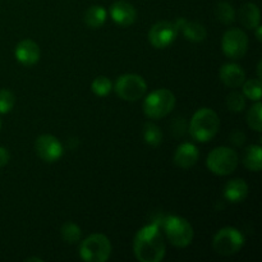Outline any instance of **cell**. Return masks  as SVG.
<instances>
[{
  "label": "cell",
  "instance_id": "cell-1",
  "mask_svg": "<svg viewBox=\"0 0 262 262\" xmlns=\"http://www.w3.org/2000/svg\"><path fill=\"white\" fill-rule=\"evenodd\" d=\"M133 252L140 262H160L164 260L166 246L158 222L138 230L133 241Z\"/></svg>",
  "mask_w": 262,
  "mask_h": 262
},
{
  "label": "cell",
  "instance_id": "cell-2",
  "mask_svg": "<svg viewBox=\"0 0 262 262\" xmlns=\"http://www.w3.org/2000/svg\"><path fill=\"white\" fill-rule=\"evenodd\" d=\"M220 128V119L216 112L209 107L199 109L189 123V133L197 142H209L216 136Z\"/></svg>",
  "mask_w": 262,
  "mask_h": 262
},
{
  "label": "cell",
  "instance_id": "cell-3",
  "mask_svg": "<svg viewBox=\"0 0 262 262\" xmlns=\"http://www.w3.org/2000/svg\"><path fill=\"white\" fill-rule=\"evenodd\" d=\"M161 225H163L166 238L174 247H188L193 241V228L184 217L169 215L161 220Z\"/></svg>",
  "mask_w": 262,
  "mask_h": 262
},
{
  "label": "cell",
  "instance_id": "cell-4",
  "mask_svg": "<svg viewBox=\"0 0 262 262\" xmlns=\"http://www.w3.org/2000/svg\"><path fill=\"white\" fill-rule=\"evenodd\" d=\"M176 96L168 89H159L150 92L143 101V112L151 119H161L173 112Z\"/></svg>",
  "mask_w": 262,
  "mask_h": 262
},
{
  "label": "cell",
  "instance_id": "cell-5",
  "mask_svg": "<svg viewBox=\"0 0 262 262\" xmlns=\"http://www.w3.org/2000/svg\"><path fill=\"white\" fill-rule=\"evenodd\" d=\"M112 255V243L105 234L95 233L79 245V257L86 262H105Z\"/></svg>",
  "mask_w": 262,
  "mask_h": 262
},
{
  "label": "cell",
  "instance_id": "cell-6",
  "mask_svg": "<svg viewBox=\"0 0 262 262\" xmlns=\"http://www.w3.org/2000/svg\"><path fill=\"white\" fill-rule=\"evenodd\" d=\"M238 154L227 146L215 147L206 159V165L211 173L216 176H229L238 166Z\"/></svg>",
  "mask_w": 262,
  "mask_h": 262
},
{
  "label": "cell",
  "instance_id": "cell-7",
  "mask_svg": "<svg viewBox=\"0 0 262 262\" xmlns=\"http://www.w3.org/2000/svg\"><path fill=\"white\" fill-rule=\"evenodd\" d=\"M245 246V235L233 227H225L217 230L212 239V248L217 255L232 256L239 252Z\"/></svg>",
  "mask_w": 262,
  "mask_h": 262
},
{
  "label": "cell",
  "instance_id": "cell-8",
  "mask_svg": "<svg viewBox=\"0 0 262 262\" xmlns=\"http://www.w3.org/2000/svg\"><path fill=\"white\" fill-rule=\"evenodd\" d=\"M118 96L124 101H137L145 96L147 91V83L141 76L135 73H127L118 77L114 84Z\"/></svg>",
  "mask_w": 262,
  "mask_h": 262
},
{
  "label": "cell",
  "instance_id": "cell-9",
  "mask_svg": "<svg viewBox=\"0 0 262 262\" xmlns=\"http://www.w3.org/2000/svg\"><path fill=\"white\" fill-rule=\"evenodd\" d=\"M222 50L227 58L238 60L246 55L248 50V37L239 28L228 30L223 35Z\"/></svg>",
  "mask_w": 262,
  "mask_h": 262
},
{
  "label": "cell",
  "instance_id": "cell-10",
  "mask_svg": "<svg viewBox=\"0 0 262 262\" xmlns=\"http://www.w3.org/2000/svg\"><path fill=\"white\" fill-rule=\"evenodd\" d=\"M179 31L176 23L161 20L155 23L148 31V41L155 49H166L176 41Z\"/></svg>",
  "mask_w": 262,
  "mask_h": 262
},
{
  "label": "cell",
  "instance_id": "cell-11",
  "mask_svg": "<svg viewBox=\"0 0 262 262\" xmlns=\"http://www.w3.org/2000/svg\"><path fill=\"white\" fill-rule=\"evenodd\" d=\"M36 154L46 163H55L63 156L64 147L60 141L51 135H41L35 141Z\"/></svg>",
  "mask_w": 262,
  "mask_h": 262
},
{
  "label": "cell",
  "instance_id": "cell-12",
  "mask_svg": "<svg viewBox=\"0 0 262 262\" xmlns=\"http://www.w3.org/2000/svg\"><path fill=\"white\" fill-rule=\"evenodd\" d=\"M109 13L112 19L122 27H128V26L133 25L137 18V10L130 3L124 2V0L113 3Z\"/></svg>",
  "mask_w": 262,
  "mask_h": 262
},
{
  "label": "cell",
  "instance_id": "cell-13",
  "mask_svg": "<svg viewBox=\"0 0 262 262\" xmlns=\"http://www.w3.org/2000/svg\"><path fill=\"white\" fill-rule=\"evenodd\" d=\"M41 51L37 43L32 40H22L14 49V56L22 66H35L40 60Z\"/></svg>",
  "mask_w": 262,
  "mask_h": 262
},
{
  "label": "cell",
  "instance_id": "cell-14",
  "mask_svg": "<svg viewBox=\"0 0 262 262\" xmlns=\"http://www.w3.org/2000/svg\"><path fill=\"white\" fill-rule=\"evenodd\" d=\"M199 148L193 143H182L174 154V164L181 169H189L199 161Z\"/></svg>",
  "mask_w": 262,
  "mask_h": 262
},
{
  "label": "cell",
  "instance_id": "cell-15",
  "mask_svg": "<svg viewBox=\"0 0 262 262\" xmlns=\"http://www.w3.org/2000/svg\"><path fill=\"white\" fill-rule=\"evenodd\" d=\"M219 78L229 89H237L246 81V73L238 64L228 63L220 68Z\"/></svg>",
  "mask_w": 262,
  "mask_h": 262
},
{
  "label": "cell",
  "instance_id": "cell-16",
  "mask_svg": "<svg viewBox=\"0 0 262 262\" xmlns=\"http://www.w3.org/2000/svg\"><path fill=\"white\" fill-rule=\"evenodd\" d=\"M178 31H182L184 38L191 42H201L206 38L207 31L201 23L199 22H188L184 18H179V19L174 20Z\"/></svg>",
  "mask_w": 262,
  "mask_h": 262
},
{
  "label": "cell",
  "instance_id": "cell-17",
  "mask_svg": "<svg viewBox=\"0 0 262 262\" xmlns=\"http://www.w3.org/2000/svg\"><path fill=\"white\" fill-rule=\"evenodd\" d=\"M248 194V184L243 179L234 178L228 182L224 187V197L229 202L238 204L245 201Z\"/></svg>",
  "mask_w": 262,
  "mask_h": 262
},
{
  "label": "cell",
  "instance_id": "cell-18",
  "mask_svg": "<svg viewBox=\"0 0 262 262\" xmlns=\"http://www.w3.org/2000/svg\"><path fill=\"white\" fill-rule=\"evenodd\" d=\"M238 17H239V22L242 23L243 27L248 28V30H255L260 25V9L253 3L243 4L238 12Z\"/></svg>",
  "mask_w": 262,
  "mask_h": 262
},
{
  "label": "cell",
  "instance_id": "cell-19",
  "mask_svg": "<svg viewBox=\"0 0 262 262\" xmlns=\"http://www.w3.org/2000/svg\"><path fill=\"white\" fill-rule=\"evenodd\" d=\"M243 164L251 171H260L262 168V148L260 145H251L243 151Z\"/></svg>",
  "mask_w": 262,
  "mask_h": 262
},
{
  "label": "cell",
  "instance_id": "cell-20",
  "mask_svg": "<svg viewBox=\"0 0 262 262\" xmlns=\"http://www.w3.org/2000/svg\"><path fill=\"white\" fill-rule=\"evenodd\" d=\"M107 12L101 5H92L84 13L83 20L90 28H100L105 23Z\"/></svg>",
  "mask_w": 262,
  "mask_h": 262
},
{
  "label": "cell",
  "instance_id": "cell-21",
  "mask_svg": "<svg viewBox=\"0 0 262 262\" xmlns=\"http://www.w3.org/2000/svg\"><path fill=\"white\" fill-rule=\"evenodd\" d=\"M215 15H216L217 20L224 25H230L235 20V10L233 5L228 2H220L217 3L215 7Z\"/></svg>",
  "mask_w": 262,
  "mask_h": 262
},
{
  "label": "cell",
  "instance_id": "cell-22",
  "mask_svg": "<svg viewBox=\"0 0 262 262\" xmlns=\"http://www.w3.org/2000/svg\"><path fill=\"white\" fill-rule=\"evenodd\" d=\"M143 140L147 145L152 146V147H158L163 142V132H161L158 125L147 122L143 127Z\"/></svg>",
  "mask_w": 262,
  "mask_h": 262
},
{
  "label": "cell",
  "instance_id": "cell-23",
  "mask_svg": "<svg viewBox=\"0 0 262 262\" xmlns=\"http://www.w3.org/2000/svg\"><path fill=\"white\" fill-rule=\"evenodd\" d=\"M60 234L64 242L69 243V245H74V243L79 242V239H81L82 230L77 224L68 222L61 227Z\"/></svg>",
  "mask_w": 262,
  "mask_h": 262
},
{
  "label": "cell",
  "instance_id": "cell-24",
  "mask_svg": "<svg viewBox=\"0 0 262 262\" xmlns=\"http://www.w3.org/2000/svg\"><path fill=\"white\" fill-rule=\"evenodd\" d=\"M261 89L262 83L260 78L255 79H248V81H245L242 84L243 95L247 99L252 100V101H260L261 100Z\"/></svg>",
  "mask_w": 262,
  "mask_h": 262
},
{
  "label": "cell",
  "instance_id": "cell-25",
  "mask_svg": "<svg viewBox=\"0 0 262 262\" xmlns=\"http://www.w3.org/2000/svg\"><path fill=\"white\" fill-rule=\"evenodd\" d=\"M261 110L262 105L261 101H256L255 105L250 107L247 113V123L250 128L260 133L262 130V119H261Z\"/></svg>",
  "mask_w": 262,
  "mask_h": 262
},
{
  "label": "cell",
  "instance_id": "cell-26",
  "mask_svg": "<svg viewBox=\"0 0 262 262\" xmlns=\"http://www.w3.org/2000/svg\"><path fill=\"white\" fill-rule=\"evenodd\" d=\"M91 90L96 96L104 97L109 95L113 90V83L107 77L99 76L94 79L91 84Z\"/></svg>",
  "mask_w": 262,
  "mask_h": 262
},
{
  "label": "cell",
  "instance_id": "cell-27",
  "mask_svg": "<svg viewBox=\"0 0 262 262\" xmlns=\"http://www.w3.org/2000/svg\"><path fill=\"white\" fill-rule=\"evenodd\" d=\"M227 106L230 112L241 113L246 107V97L241 92H230L227 96Z\"/></svg>",
  "mask_w": 262,
  "mask_h": 262
},
{
  "label": "cell",
  "instance_id": "cell-28",
  "mask_svg": "<svg viewBox=\"0 0 262 262\" xmlns=\"http://www.w3.org/2000/svg\"><path fill=\"white\" fill-rule=\"evenodd\" d=\"M15 105V96L7 89L0 90V114H8Z\"/></svg>",
  "mask_w": 262,
  "mask_h": 262
},
{
  "label": "cell",
  "instance_id": "cell-29",
  "mask_svg": "<svg viewBox=\"0 0 262 262\" xmlns=\"http://www.w3.org/2000/svg\"><path fill=\"white\" fill-rule=\"evenodd\" d=\"M246 141V136L245 133L239 132V130H235L230 135V142H233L234 145L237 146H242Z\"/></svg>",
  "mask_w": 262,
  "mask_h": 262
},
{
  "label": "cell",
  "instance_id": "cell-30",
  "mask_svg": "<svg viewBox=\"0 0 262 262\" xmlns=\"http://www.w3.org/2000/svg\"><path fill=\"white\" fill-rule=\"evenodd\" d=\"M10 155L5 147L0 146V168H4L8 163H9Z\"/></svg>",
  "mask_w": 262,
  "mask_h": 262
},
{
  "label": "cell",
  "instance_id": "cell-31",
  "mask_svg": "<svg viewBox=\"0 0 262 262\" xmlns=\"http://www.w3.org/2000/svg\"><path fill=\"white\" fill-rule=\"evenodd\" d=\"M255 30H256V38H257V41H258V42H261V41H262V36H261V31H262V27H261V26L260 25H258L257 26V27H256L255 28Z\"/></svg>",
  "mask_w": 262,
  "mask_h": 262
},
{
  "label": "cell",
  "instance_id": "cell-32",
  "mask_svg": "<svg viewBox=\"0 0 262 262\" xmlns=\"http://www.w3.org/2000/svg\"><path fill=\"white\" fill-rule=\"evenodd\" d=\"M261 67H262V61H258V64H257V76H258V78H260V79H261V77H262Z\"/></svg>",
  "mask_w": 262,
  "mask_h": 262
},
{
  "label": "cell",
  "instance_id": "cell-33",
  "mask_svg": "<svg viewBox=\"0 0 262 262\" xmlns=\"http://www.w3.org/2000/svg\"><path fill=\"white\" fill-rule=\"evenodd\" d=\"M31 261L42 262V258H38V257H30V258H26V262H31Z\"/></svg>",
  "mask_w": 262,
  "mask_h": 262
},
{
  "label": "cell",
  "instance_id": "cell-34",
  "mask_svg": "<svg viewBox=\"0 0 262 262\" xmlns=\"http://www.w3.org/2000/svg\"><path fill=\"white\" fill-rule=\"evenodd\" d=\"M2 124H3V123H2V119H0V129H2Z\"/></svg>",
  "mask_w": 262,
  "mask_h": 262
}]
</instances>
